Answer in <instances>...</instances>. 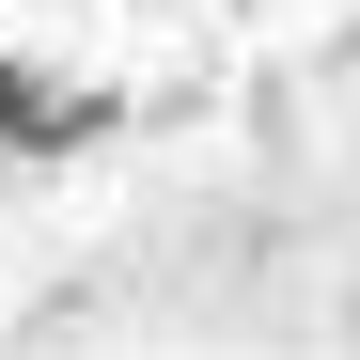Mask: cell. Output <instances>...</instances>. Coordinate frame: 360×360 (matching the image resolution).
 <instances>
[{"instance_id":"6da1fadb","label":"cell","mask_w":360,"mask_h":360,"mask_svg":"<svg viewBox=\"0 0 360 360\" xmlns=\"http://www.w3.org/2000/svg\"><path fill=\"white\" fill-rule=\"evenodd\" d=\"M94 126H110L94 94H63L47 63H0V141H16V157H63V141H94Z\"/></svg>"}]
</instances>
